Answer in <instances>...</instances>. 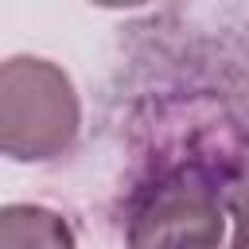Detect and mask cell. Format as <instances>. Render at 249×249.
I'll use <instances>...</instances> for the list:
<instances>
[{
    "label": "cell",
    "mask_w": 249,
    "mask_h": 249,
    "mask_svg": "<svg viewBox=\"0 0 249 249\" xmlns=\"http://www.w3.org/2000/svg\"><path fill=\"white\" fill-rule=\"evenodd\" d=\"M82 105L62 66L16 54L0 70V148L16 163H47L78 140Z\"/></svg>",
    "instance_id": "cell-1"
},
{
    "label": "cell",
    "mask_w": 249,
    "mask_h": 249,
    "mask_svg": "<svg viewBox=\"0 0 249 249\" xmlns=\"http://www.w3.org/2000/svg\"><path fill=\"white\" fill-rule=\"evenodd\" d=\"M222 233L226 214L214 179L198 167H175L136 195L124 241L128 249H218Z\"/></svg>",
    "instance_id": "cell-2"
},
{
    "label": "cell",
    "mask_w": 249,
    "mask_h": 249,
    "mask_svg": "<svg viewBox=\"0 0 249 249\" xmlns=\"http://www.w3.org/2000/svg\"><path fill=\"white\" fill-rule=\"evenodd\" d=\"M0 249H74V230L47 206L8 202L0 210Z\"/></svg>",
    "instance_id": "cell-3"
},
{
    "label": "cell",
    "mask_w": 249,
    "mask_h": 249,
    "mask_svg": "<svg viewBox=\"0 0 249 249\" xmlns=\"http://www.w3.org/2000/svg\"><path fill=\"white\" fill-rule=\"evenodd\" d=\"M230 218H233V241H230V249H249V195L230 198Z\"/></svg>",
    "instance_id": "cell-4"
},
{
    "label": "cell",
    "mask_w": 249,
    "mask_h": 249,
    "mask_svg": "<svg viewBox=\"0 0 249 249\" xmlns=\"http://www.w3.org/2000/svg\"><path fill=\"white\" fill-rule=\"evenodd\" d=\"M89 4H97V8H140L148 0H89Z\"/></svg>",
    "instance_id": "cell-5"
}]
</instances>
